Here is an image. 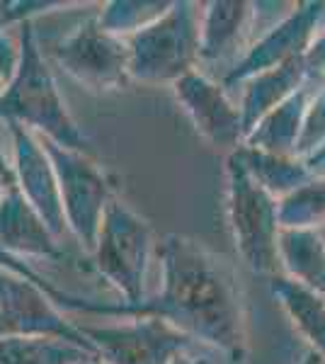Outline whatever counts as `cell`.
I'll use <instances>...</instances> for the list:
<instances>
[{"instance_id":"4dcf8cb0","label":"cell","mask_w":325,"mask_h":364,"mask_svg":"<svg viewBox=\"0 0 325 364\" xmlns=\"http://www.w3.org/2000/svg\"><path fill=\"white\" fill-rule=\"evenodd\" d=\"M75 364H105L100 357H85V360H80V362H75Z\"/></svg>"},{"instance_id":"9c48e42d","label":"cell","mask_w":325,"mask_h":364,"mask_svg":"<svg viewBox=\"0 0 325 364\" xmlns=\"http://www.w3.org/2000/svg\"><path fill=\"white\" fill-rule=\"evenodd\" d=\"M29 336L61 338L95 355L78 326L68 321L32 279L0 265V340Z\"/></svg>"},{"instance_id":"8fae6325","label":"cell","mask_w":325,"mask_h":364,"mask_svg":"<svg viewBox=\"0 0 325 364\" xmlns=\"http://www.w3.org/2000/svg\"><path fill=\"white\" fill-rule=\"evenodd\" d=\"M13 144V173H15V187L20 195L27 199V204L41 216L49 231L61 240L66 228L63 219L61 197H58V182L51 168V161L46 156L41 139L32 134L29 129L20 124H5Z\"/></svg>"},{"instance_id":"277c9868","label":"cell","mask_w":325,"mask_h":364,"mask_svg":"<svg viewBox=\"0 0 325 364\" xmlns=\"http://www.w3.org/2000/svg\"><path fill=\"white\" fill-rule=\"evenodd\" d=\"M156 245L149 221L124 199L112 197L90 255L95 269L119 291L124 304H139L146 296V277Z\"/></svg>"},{"instance_id":"83f0119b","label":"cell","mask_w":325,"mask_h":364,"mask_svg":"<svg viewBox=\"0 0 325 364\" xmlns=\"http://www.w3.org/2000/svg\"><path fill=\"white\" fill-rule=\"evenodd\" d=\"M170 364H214V362H211L209 357H204V355H199V352H194L192 348H187V350H182L180 355H177Z\"/></svg>"},{"instance_id":"5bb4252c","label":"cell","mask_w":325,"mask_h":364,"mask_svg":"<svg viewBox=\"0 0 325 364\" xmlns=\"http://www.w3.org/2000/svg\"><path fill=\"white\" fill-rule=\"evenodd\" d=\"M257 3L247 0H211L199 20V61H226L245 49L255 25Z\"/></svg>"},{"instance_id":"7a4b0ae2","label":"cell","mask_w":325,"mask_h":364,"mask_svg":"<svg viewBox=\"0 0 325 364\" xmlns=\"http://www.w3.org/2000/svg\"><path fill=\"white\" fill-rule=\"evenodd\" d=\"M15 73L0 92V122L3 124H20L37 134L39 139L54 141L68 151H78L85 156H95L90 139L82 134L78 122L68 112L54 70L49 68L37 42L34 22L20 25V42H17Z\"/></svg>"},{"instance_id":"4fadbf2b","label":"cell","mask_w":325,"mask_h":364,"mask_svg":"<svg viewBox=\"0 0 325 364\" xmlns=\"http://www.w3.org/2000/svg\"><path fill=\"white\" fill-rule=\"evenodd\" d=\"M0 252L17 260H61V240L27 204L15 185L0 199Z\"/></svg>"},{"instance_id":"484cf974","label":"cell","mask_w":325,"mask_h":364,"mask_svg":"<svg viewBox=\"0 0 325 364\" xmlns=\"http://www.w3.org/2000/svg\"><path fill=\"white\" fill-rule=\"evenodd\" d=\"M17 56H20V49H17V44L13 42V39H10L8 29L0 27V75L5 78V83H8L10 75L15 73Z\"/></svg>"},{"instance_id":"ac0fdd59","label":"cell","mask_w":325,"mask_h":364,"mask_svg":"<svg viewBox=\"0 0 325 364\" xmlns=\"http://www.w3.org/2000/svg\"><path fill=\"white\" fill-rule=\"evenodd\" d=\"M270 289L306 343L325 362V296L284 274H272Z\"/></svg>"},{"instance_id":"d6a6232c","label":"cell","mask_w":325,"mask_h":364,"mask_svg":"<svg viewBox=\"0 0 325 364\" xmlns=\"http://www.w3.org/2000/svg\"><path fill=\"white\" fill-rule=\"evenodd\" d=\"M3 90H5V78L0 75V92H3Z\"/></svg>"},{"instance_id":"d6986e66","label":"cell","mask_w":325,"mask_h":364,"mask_svg":"<svg viewBox=\"0 0 325 364\" xmlns=\"http://www.w3.org/2000/svg\"><path fill=\"white\" fill-rule=\"evenodd\" d=\"M235 154L243 161L247 175H250L267 195L275 197L277 202L284 199L287 195H292L294 190H299L301 185H306V182L316 175L306 166V161H301L297 156L265 154V151L247 149V146L235 149Z\"/></svg>"},{"instance_id":"8992f818","label":"cell","mask_w":325,"mask_h":364,"mask_svg":"<svg viewBox=\"0 0 325 364\" xmlns=\"http://www.w3.org/2000/svg\"><path fill=\"white\" fill-rule=\"evenodd\" d=\"M41 146L54 168L66 228L82 248L92 252L105 209L110 199L117 197L114 185L95 156L68 151L46 139H41Z\"/></svg>"},{"instance_id":"ba28073f","label":"cell","mask_w":325,"mask_h":364,"mask_svg":"<svg viewBox=\"0 0 325 364\" xmlns=\"http://www.w3.org/2000/svg\"><path fill=\"white\" fill-rule=\"evenodd\" d=\"M105 364H170L192 340L158 318H124L122 323H75Z\"/></svg>"},{"instance_id":"30bf717a","label":"cell","mask_w":325,"mask_h":364,"mask_svg":"<svg viewBox=\"0 0 325 364\" xmlns=\"http://www.w3.org/2000/svg\"><path fill=\"white\" fill-rule=\"evenodd\" d=\"M325 17V0H301L287 17H282L275 27H270L257 42L245 49L233 68L226 73L221 87H235L250 80L262 70L277 68L287 61L301 58L309 49L311 39L321 29Z\"/></svg>"},{"instance_id":"6da1fadb","label":"cell","mask_w":325,"mask_h":364,"mask_svg":"<svg viewBox=\"0 0 325 364\" xmlns=\"http://www.w3.org/2000/svg\"><path fill=\"white\" fill-rule=\"evenodd\" d=\"M163 269L158 294H146L139 304L97 301L78 296L49 282L25 260L3 255L0 265L25 274L49 296L61 314L95 316V318H158L187 336L226 355L230 364H243L247 357V326L243 289L238 274L223 255L204 243L180 233H170L156 245Z\"/></svg>"},{"instance_id":"1f68e13d","label":"cell","mask_w":325,"mask_h":364,"mask_svg":"<svg viewBox=\"0 0 325 364\" xmlns=\"http://www.w3.org/2000/svg\"><path fill=\"white\" fill-rule=\"evenodd\" d=\"M5 190H8V185H5L3 180H0V199H3V195H5Z\"/></svg>"},{"instance_id":"ffe728a7","label":"cell","mask_w":325,"mask_h":364,"mask_svg":"<svg viewBox=\"0 0 325 364\" xmlns=\"http://www.w3.org/2000/svg\"><path fill=\"white\" fill-rule=\"evenodd\" d=\"M97 357L61 338L29 336L0 340V364H75Z\"/></svg>"},{"instance_id":"7402d4cb","label":"cell","mask_w":325,"mask_h":364,"mask_svg":"<svg viewBox=\"0 0 325 364\" xmlns=\"http://www.w3.org/2000/svg\"><path fill=\"white\" fill-rule=\"evenodd\" d=\"M325 226V178H313L279 199V228Z\"/></svg>"},{"instance_id":"cb8c5ba5","label":"cell","mask_w":325,"mask_h":364,"mask_svg":"<svg viewBox=\"0 0 325 364\" xmlns=\"http://www.w3.org/2000/svg\"><path fill=\"white\" fill-rule=\"evenodd\" d=\"M82 3H68V0H0V27H13L34 22V17L54 13V10L80 8Z\"/></svg>"},{"instance_id":"f1b7e54d","label":"cell","mask_w":325,"mask_h":364,"mask_svg":"<svg viewBox=\"0 0 325 364\" xmlns=\"http://www.w3.org/2000/svg\"><path fill=\"white\" fill-rule=\"evenodd\" d=\"M306 166H309L311 170H316V168H323L325 166V146L318 154H313L311 158H306Z\"/></svg>"},{"instance_id":"2e32d148","label":"cell","mask_w":325,"mask_h":364,"mask_svg":"<svg viewBox=\"0 0 325 364\" xmlns=\"http://www.w3.org/2000/svg\"><path fill=\"white\" fill-rule=\"evenodd\" d=\"M279 274L325 296V238L316 228H279Z\"/></svg>"},{"instance_id":"e0dca14e","label":"cell","mask_w":325,"mask_h":364,"mask_svg":"<svg viewBox=\"0 0 325 364\" xmlns=\"http://www.w3.org/2000/svg\"><path fill=\"white\" fill-rule=\"evenodd\" d=\"M311 97L313 90L309 85H304L299 92H294L292 97L284 100L279 107H275L270 114H265L257 122V127L245 136L243 146L265 151V154L297 156V141Z\"/></svg>"},{"instance_id":"44dd1931","label":"cell","mask_w":325,"mask_h":364,"mask_svg":"<svg viewBox=\"0 0 325 364\" xmlns=\"http://www.w3.org/2000/svg\"><path fill=\"white\" fill-rule=\"evenodd\" d=\"M170 3L173 0H110L100 5L97 22L105 32L127 39L163 17Z\"/></svg>"},{"instance_id":"5b68a950","label":"cell","mask_w":325,"mask_h":364,"mask_svg":"<svg viewBox=\"0 0 325 364\" xmlns=\"http://www.w3.org/2000/svg\"><path fill=\"white\" fill-rule=\"evenodd\" d=\"M226 202L230 233L243 262L257 274H279V202L247 175L235 151L226 158Z\"/></svg>"},{"instance_id":"52a82bcc","label":"cell","mask_w":325,"mask_h":364,"mask_svg":"<svg viewBox=\"0 0 325 364\" xmlns=\"http://www.w3.org/2000/svg\"><path fill=\"white\" fill-rule=\"evenodd\" d=\"M56 66L92 92H114L132 83L129 78V51L124 39L105 32L97 15L87 17L61 39L54 51Z\"/></svg>"},{"instance_id":"f546056e","label":"cell","mask_w":325,"mask_h":364,"mask_svg":"<svg viewBox=\"0 0 325 364\" xmlns=\"http://www.w3.org/2000/svg\"><path fill=\"white\" fill-rule=\"evenodd\" d=\"M301 364H325V362L316 355V352H309V355H306V360L301 362Z\"/></svg>"},{"instance_id":"603a6c76","label":"cell","mask_w":325,"mask_h":364,"mask_svg":"<svg viewBox=\"0 0 325 364\" xmlns=\"http://www.w3.org/2000/svg\"><path fill=\"white\" fill-rule=\"evenodd\" d=\"M325 146V87L321 92H313L309 107L304 114V124L297 141V158L306 161L318 154Z\"/></svg>"},{"instance_id":"d4e9b609","label":"cell","mask_w":325,"mask_h":364,"mask_svg":"<svg viewBox=\"0 0 325 364\" xmlns=\"http://www.w3.org/2000/svg\"><path fill=\"white\" fill-rule=\"evenodd\" d=\"M304 66L311 80H323L325 78V27L316 32V37L311 39L309 49L304 54Z\"/></svg>"},{"instance_id":"7c38bea8","label":"cell","mask_w":325,"mask_h":364,"mask_svg":"<svg viewBox=\"0 0 325 364\" xmlns=\"http://www.w3.org/2000/svg\"><path fill=\"white\" fill-rule=\"evenodd\" d=\"M173 92L192 119L194 129L209 141L214 149L235 151L243 146L245 132L240 122V109L228 100L226 90L214 83L209 75L192 70L173 83Z\"/></svg>"},{"instance_id":"9a60e30c","label":"cell","mask_w":325,"mask_h":364,"mask_svg":"<svg viewBox=\"0 0 325 364\" xmlns=\"http://www.w3.org/2000/svg\"><path fill=\"white\" fill-rule=\"evenodd\" d=\"M243 100H240V122H243L245 136L257 127V122L265 114H270L275 107H279L284 100L294 92H299L304 85H309V73L304 66V56L287 61L277 68L262 70L245 80Z\"/></svg>"},{"instance_id":"4316f807","label":"cell","mask_w":325,"mask_h":364,"mask_svg":"<svg viewBox=\"0 0 325 364\" xmlns=\"http://www.w3.org/2000/svg\"><path fill=\"white\" fill-rule=\"evenodd\" d=\"M0 180L5 182V185H15V173H13V161H10L8 151H5L3 141H0Z\"/></svg>"},{"instance_id":"3957f363","label":"cell","mask_w":325,"mask_h":364,"mask_svg":"<svg viewBox=\"0 0 325 364\" xmlns=\"http://www.w3.org/2000/svg\"><path fill=\"white\" fill-rule=\"evenodd\" d=\"M202 10L190 0H173L163 17L124 39L129 78L146 85H173L197 70Z\"/></svg>"}]
</instances>
